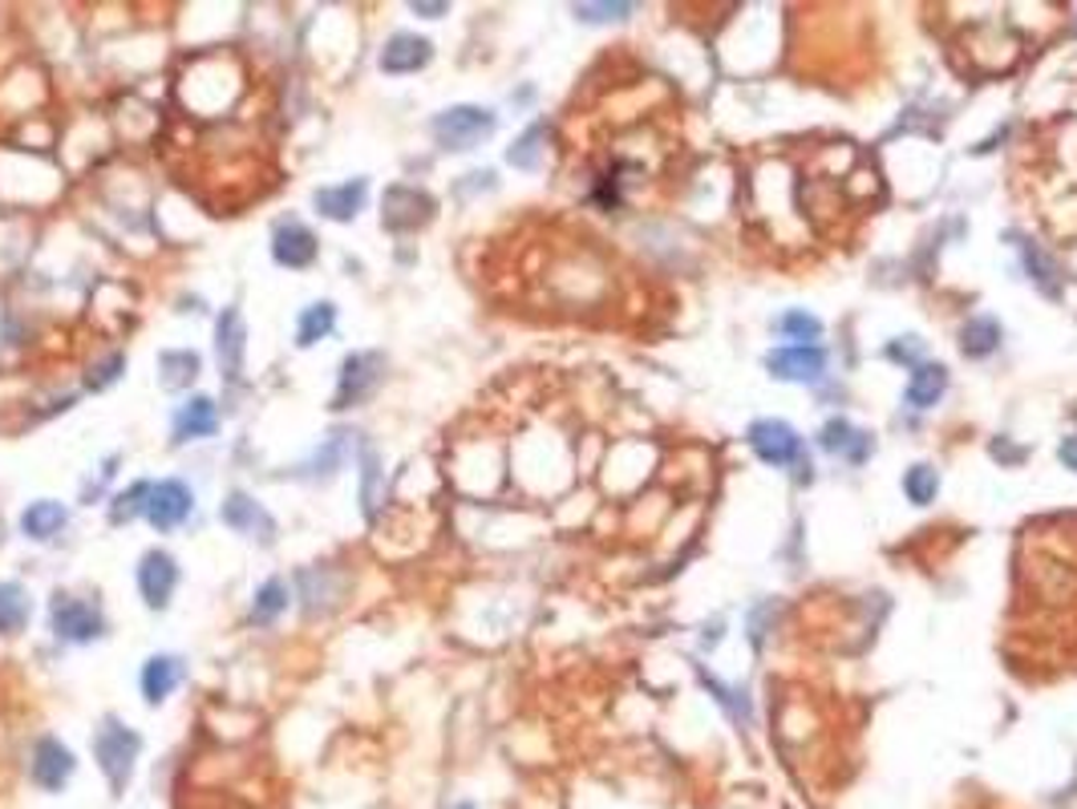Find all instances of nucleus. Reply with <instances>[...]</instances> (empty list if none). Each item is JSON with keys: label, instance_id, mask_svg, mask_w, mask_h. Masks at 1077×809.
Segmentation results:
<instances>
[{"label": "nucleus", "instance_id": "obj_1", "mask_svg": "<svg viewBox=\"0 0 1077 809\" xmlns=\"http://www.w3.org/2000/svg\"><path fill=\"white\" fill-rule=\"evenodd\" d=\"M138 757H143V737L118 716H102V725L94 728V761L102 769V777H106L110 794H126L131 789Z\"/></svg>", "mask_w": 1077, "mask_h": 809}, {"label": "nucleus", "instance_id": "obj_2", "mask_svg": "<svg viewBox=\"0 0 1077 809\" xmlns=\"http://www.w3.org/2000/svg\"><path fill=\"white\" fill-rule=\"evenodd\" d=\"M495 126H498V117L490 114V110L451 106V110H442V114H434L429 134H434V142L446 146V151H474L478 142H486L490 134H495Z\"/></svg>", "mask_w": 1077, "mask_h": 809}, {"label": "nucleus", "instance_id": "obj_3", "mask_svg": "<svg viewBox=\"0 0 1077 809\" xmlns=\"http://www.w3.org/2000/svg\"><path fill=\"white\" fill-rule=\"evenodd\" d=\"M385 381V352H349L341 361V376H336V397L332 409H353L361 401H369L377 393V385Z\"/></svg>", "mask_w": 1077, "mask_h": 809}, {"label": "nucleus", "instance_id": "obj_4", "mask_svg": "<svg viewBox=\"0 0 1077 809\" xmlns=\"http://www.w3.org/2000/svg\"><path fill=\"white\" fill-rule=\"evenodd\" d=\"M49 628H53V635L65 640V644H90V640H97V635L106 632V615H102V608L90 603V599L53 595Z\"/></svg>", "mask_w": 1077, "mask_h": 809}, {"label": "nucleus", "instance_id": "obj_5", "mask_svg": "<svg viewBox=\"0 0 1077 809\" xmlns=\"http://www.w3.org/2000/svg\"><path fill=\"white\" fill-rule=\"evenodd\" d=\"M73 774H77V757L65 740L58 737H41L33 745V757H29V781H33L41 794H61L70 786Z\"/></svg>", "mask_w": 1077, "mask_h": 809}, {"label": "nucleus", "instance_id": "obj_6", "mask_svg": "<svg viewBox=\"0 0 1077 809\" xmlns=\"http://www.w3.org/2000/svg\"><path fill=\"white\" fill-rule=\"evenodd\" d=\"M190 510H195V494H190L187 481L178 478H163V481H151V494H146V522H151L154 530H175L183 527L190 518Z\"/></svg>", "mask_w": 1077, "mask_h": 809}, {"label": "nucleus", "instance_id": "obj_7", "mask_svg": "<svg viewBox=\"0 0 1077 809\" xmlns=\"http://www.w3.org/2000/svg\"><path fill=\"white\" fill-rule=\"evenodd\" d=\"M434 219V199L426 190L417 187H390L385 190V211H381V224L390 231H417Z\"/></svg>", "mask_w": 1077, "mask_h": 809}, {"label": "nucleus", "instance_id": "obj_8", "mask_svg": "<svg viewBox=\"0 0 1077 809\" xmlns=\"http://www.w3.org/2000/svg\"><path fill=\"white\" fill-rule=\"evenodd\" d=\"M178 587V563L175 554L166 551H146L143 559H138V591H143L146 608L151 611H163L166 603H170V595H175Z\"/></svg>", "mask_w": 1077, "mask_h": 809}, {"label": "nucleus", "instance_id": "obj_9", "mask_svg": "<svg viewBox=\"0 0 1077 809\" xmlns=\"http://www.w3.org/2000/svg\"><path fill=\"white\" fill-rule=\"evenodd\" d=\"M219 518H224L227 530H236V535H244V539L272 542V535H276V518L244 490L227 494V502L219 506Z\"/></svg>", "mask_w": 1077, "mask_h": 809}, {"label": "nucleus", "instance_id": "obj_10", "mask_svg": "<svg viewBox=\"0 0 1077 809\" xmlns=\"http://www.w3.org/2000/svg\"><path fill=\"white\" fill-rule=\"evenodd\" d=\"M317 235L308 231L300 219H280L272 231V259L280 263V268H292V271H304L317 263Z\"/></svg>", "mask_w": 1077, "mask_h": 809}, {"label": "nucleus", "instance_id": "obj_11", "mask_svg": "<svg viewBox=\"0 0 1077 809\" xmlns=\"http://www.w3.org/2000/svg\"><path fill=\"white\" fill-rule=\"evenodd\" d=\"M749 446L769 466H790L802 458V437L786 422H754L749 425Z\"/></svg>", "mask_w": 1077, "mask_h": 809}, {"label": "nucleus", "instance_id": "obj_12", "mask_svg": "<svg viewBox=\"0 0 1077 809\" xmlns=\"http://www.w3.org/2000/svg\"><path fill=\"white\" fill-rule=\"evenodd\" d=\"M365 199H369V178H349V183H336V187L312 190L317 215H324L332 224H353L356 215L365 211Z\"/></svg>", "mask_w": 1077, "mask_h": 809}, {"label": "nucleus", "instance_id": "obj_13", "mask_svg": "<svg viewBox=\"0 0 1077 809\" xmlns=\"http://www.w3.org/2000/svg\"><path fill=\"white\" fill-rule=\"evenodd\" d=\"M429 61H434V45H429V37H417V33H393L390 41H385V49H381V73H390V77H402V73H417L426 70Z\"/></svg>", "mask_w": 1077, "mask_h": 809}, {"label": "nucleus", "instance_id": "obj_14", "mask_svg": "<svg viewBox=\"0 0 1077 809\" xmlns=\"http://www.w3.org/2000/svg\"><path fill=\"white\" fill-rule=\"evenodd\" d=\"M769 373L778 381H818L827 373V352L815 349V344H790V349H778L766 356Z\"/></svg>", "mask_w": 1077, "mask_h": 809}, {"label": "nucleus", "instance_id": "obj_15", "mask_svg": "<svg viewBox=\"0 0 1077 809\" xmlns=\"http://www.w3.org/2000/svg\"><path fill=\"white\" fill-rule=\"evenodd\" d=\"M215 349H219V364H224L227 381H239L244 356H248V329H244L239 308H224V317L215 324Z\"/></svg>", "mask_w": 1077, "mask_h": 809}, {"label": "nucleus", "instance_id": "obj_16", "mask_svg": "<svg viewBox=\"0 0 1077 809\" xmlns=\"http://www.w3.org/2000/svg\"><path fill=\"white\" fill-rule=\"evenodd\" d=\"M183 676H187V664H183L178 656H170V652L146 660V664H143V696H146V704H163L166 696L183 684Z\"/></svg>", "mask_w": 1077, "mask_h": 809}, {"label": "nucleus", "instance_id": "obj_17", "mask_svg": "<svg viewBox=\"0 0 1077 809\" xmlns=\"http://www.w3.org/2000/svg\"><path fill=\"white\" fill-rule=\"evenodd\" d=\"M215 429H219V405L203 393L175 413V442H199V437H211Z\"/></svg>", "mask_w": 1077, "mask_h": 809}, {"label": "nucleus", "instance_id": "obj_18", "mask_svg": "<svg viewBox=\"0 0 1077 809\" xmlns=\"http://www.w3.org/2000/svg\"><path fill=\"white\" fill-rule=\"evenodd\" d=\"M70 522V510L53 498H41V502H29L21 510V535L24 539L49 542L53 535H61V527Z\"/></svg>", "mask_w": 1077, "mask_h": 809}, {"label": "nucleus", "instance_id": "obj_19", "mask_svg": "<svg viewBox=\"0 0 1077 809\" xmlns=\"http://www.w3.org/2000/svg\"><path fill=\"white\" fill-rule=\"evenodd\" d=\"M29 615H33V599L21 583L4 579L0 583V635H21L29 628Z\"/></svg>", "mask_w": 1077, "mask_h": 809}, {"label": "nucleus", "instance_id": "obj_20", "mask_svg": "<svg viewBox=\"0 0 1077 809\" xmlns=\"http://www.w3.org/2000/svg\"><path fill=\"white\" fill-rule=\"evenodd\" d=\"M203 369V356L190 349H170L158 356V381L163 388H187Z\"/></svg>", "mask_w": 1077, "mask_h": 809}, {"label": "nucleus", "instance_id": "obj_21", "mask_svg": "<svg viewBox=\"0 0 1077 809\" xmlns=\"http://www.w3.org/2000/svg\"><path fill=\"white\" fill-rule=\"evenodd\" d=\"M332 329H336V304H329V300H317V304H308L304 312H300L297 344H300V349H312V344L324 341Z\"/></svg>", "mask_w": 1077, "mask_h": 809}, {"label": "nucleus", "instance_id": "obj_22", "mask_svg": "<svg viewBox=\"0 0 1077 809\" xmlns=\"http://www.w3.org/2000/svg\"><path fill=\"white\" fill-rule=\"evenodd\" d=\"M944 388H947L944 369H940V364H920V369H912V381H908V405H915V409H932Z\"/></svg>", "mask_w": 1077, "mask_h": 809}, {"label": "nucleus", "instance_id": "obj_23", "mask_svg": "<svg viewBox=\"0 0 1077 809\" xmlns=\"http://www.w3.org/2000/svg\"><path fill=\"white\" fill-rule=\"evenodd\" d=\"M822 449L842 454V458H851V461H863L867 454H871V437L851 429V422H827V429H822Z\"/></svg>", "mask_w": 1077, "mask_h": 809}, {"label": "nucleus", "instance_id": "obj_24", "mask_svg": "<svg viewBox=\"0 0 1077 809\" xmlns=\"http://www.w3.org/2000/svg\"><path fill=\"white\" fill-rule=\"evenodd\" d=\"M288 603H292V591L284 579H268L251 599V623H276L288 611Z\"/></svg>", "mask_w": 1077, "mask_h": 809}, {"label": "nucleus", "instance_id": "obj_25", "mask_svg": "<svg viewBox=\"0 0 1077 809\" xmlns=\"http://www.w3.org/2000/svg\"><path fill=\"white\" fill-rule=\"evenodd\" d=\"M996 341H1001V329H996L993 317L969 320L964 332H960V349H964V356H988V352L996 349Z\"/></svg>", "mask_w": 1077, "mask_h": 809}, {"label": "nucleus", "instance_id": "obj_26", "mask_svg": "<svg viewBox=\"0 0 1077 809\" xmlns=\"http://www.w3.org/2000/svg\"><path fill=\"white\" fill-rule=\"evenodd\" d=\"M344 429H336V434H329V442H324V449H317V458L308 461V478H332L336 469L344 466Z\"/></svg>", "mask_w": 1077, "mask_h": 809}, {"label": "nucleus", "instance_id": "obj_27", "mask_svg": "<svg viewBox=\"0 0 1077 809\" xmlns=\"http://www.w3.org/2000/svg\"><path fill=\"white\" fill-rule=\"evenodd\" d=\"M543 134H547L543 122H535L531 129H522L519 142L507 151V163L519 166V170H535V166H539V142H543Z\"/></svg>", "mask_w": 1077, "mask_h": 809}, {"label": "nucleus", "instance_id": "obj_28", "mask_svg": "<svg viewBox=\"0 0 1077 809\" xmlns=\"http://www.w3.org/2000/svg\"><path fill=\"white\" fill-rule=\"evenodd\" d=\"M146 494H151V481H134L131 490H122L118 498H114V506H110V522H114V527H122V522H131V518L143 515Z\"/></svg>", "mask_w": 1077, "mask_h": 809}, {"label": "nucleus", "instance_id": "obj_29", "mask_svg": "<svg viewBox=\"0 0 1077 809\" xmlns=\"http://www.w3.org/2000/svg\"><path fill=\"white\" fill-rule=\"evenodd\" d=\"M903 490H908V498L915 506H928L935 498V490H940V478H935L932 466H912L903 474Z\"/></svg>", "mask_w": 1077, "mask_h": 809}, {"label": "nucleus", "instance_id": "obj_30", "mask_svg": "<svg viewBox=\"0 0 1077 809\" xmlns=\"http://www.w3.org/2000/svg\"><path fill=\"white\" fill-rule=\"evenodd\" d=\"M781 332H786V341H802V349H806V341H818V336H822V320L794 308V312L781 317Z\"/></svg>", "mask_w": 1077, "mask_h": 809}, {"label": "nucleus", "instance_id": "obj_31", "mask_svg": "<svg viewBox=\"0 0 1077 809\" xmlns=\"http://www.w3.org/2000/svg\"><path fill=\"white\" fill-rule=\"evenodd\" d=\"M126 373V356L122 352H114L110 361H102L97 369H90V376H85V388H94V393H102V388H110L118 376Z\"/></svg>", "mask_w": 1077, "mask_h": 809}, {"label": "nucleus", "instance_id": "obj_32", "mask_svg": "<svg viewBox=\"0 0 1077 809\" xmlns=\"http://www.w3.org/2000/svg\"><path fill=\"white\" fill-rule=\"evenodd\" d=\"M377 474H381L377 449H365V454H361V498H365V510H373V486H377Z\"/></svg>", "mask_w": 1077, "mask_h": 809}, {"label": "nucleus", "instance_id": "obj_33", "mask_svg": "<svg viewBox=\"0 0 1077 809\" xmlns=\"http://www.w3.org/2000/svg\"><path fill=\"white\" fill-rule=\"evenodd\" d=\"M628 12H632V4H576V17H583V21H620Z\"/></svg>", "mask_w": 1077, "mask_h": 809}, {"label": "nucleus", "instance_id": "obj_34", "mask_svg": "<svg viewBox=\"0 0 1077 809\" xmlns=\"http://www.w3.org/2000/svg\"><path fill=\"white\" fill-rule=\"evenodd\" d=\"M1062 461L1077 469V437H1066V446H1062Z\"/></svg>", "mask_w": 1077, "mask_h": 809}, {"label": "nucleus", "instance_id": "obj_35", "mask_svg": "<svg viewBox=\"0 0 1077 809\" xmlns=\"http://www.w3.org/2000/svg\"><path fill=\"white\" fill-rule=\"evenodd\" d=\"M410 9H414V12H422V17H442V12H446V4H417V0H414V4H410Z\"/></svg>", "mask_w": 1077, "mask_h": 809}, {"label": "nucleus", "instance_id": "obj_36", "mask_svg": "<svg viewBox=\"0 0 1077 809\" xmlns=\"http://www.w3.org/2000/svg\"><path fill=\"white\" fill-rule=\"evenodd\" d=\"M0 547H4V522H0Z\"/></svg>", "mask_w": 1077, "mask_h": 809}]
</instances>
